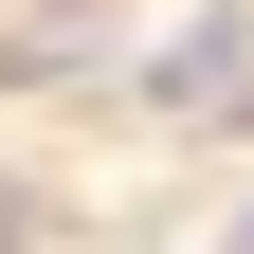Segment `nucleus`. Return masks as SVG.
Returning a JSON list of instances; mask_svg holds the SVG:
<instances>
[{"mask_svg": "<svg viewBox=\"0 0 254 254\" xmlns=\"http://www.w3.org/2000/svg\"><path fill=\"white\" fill-rule=\"evenodd\" d=\"M218 254H254V200H236V218H218Z\"/></svg>", "mask_w": 254, "mask_h": 254, "instance_id": "1", "label": "nucleus"}]
</instances>
